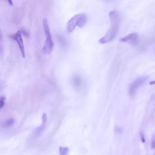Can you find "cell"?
Wrapping results in <instances>:
<instances>
[{
    "instance_id": "obj_1",
    "label": "cell",
    "mask_w": 155,
    "mask_h": 155,
    "mask_svg": "<svg viewBox=\"0 0 155 155\" xmlns=\"http://www.w3.org/2000/svg\"><path fill=\"white\" fill-rule=\"evenodd\" d=\"M109 17L110 27L105 36L99 40V42L101 44H105L111 41L117 35L119 31L120 22L119 13L116 10H112L109 13Z\"/></svg>"
},
{
    "instance_id": "obj_7",
    "label": "cell",
    "mask_w": 155,
    "mask_h": 155,
    "mask_svg": "<svg viewBox=\"0 0 155 155\" xmlns=\"http://www.w3.org/2000/svg\"><path fill=\"white\" fill-rule=\"evenodd\" d=\"M69 149L68 147H62L59 148V154L60 155H67L68 153Z\"/></svg>"
},
{
    "instance_id": "obj_12",
    "label": "cell",
    "mask_w": 155,
    "mask_h": 155,
    "mask_svg": "<svg viewBox=\"0 0 155 155\" xmlns=\"http://www.w3.org/2000/svg\"><path fill=\"white\" fill-rule=\"evenodd\" d=\"M150 85H155V80L154 81H152L150 82Z\"/></svg>"
},
{
    "instance_id": "obj_6",
    "label": "cell",
    "mask_w": 155,
    "mask_h": 155,
    "mask_svg": "<svg viewBox=\"0 0 155 155\" xmlns=\"http://www.w3.org/2000/svg\"><path fill=\"white\" fill-rule=\"evenodd\" d=\"M119 41L127 42L131 45H136L138 42V35L137 33H131L120 38Z\"/></svg>"
},
{
    "instance_id": "obj_3",
    "label": "cell",
    "mask_w": 155,
    "mask_h": 155,
    "mask_svg": "<svg viewBox=\"0 0 155 155\" xmlns=\"http://www.w3.org/2000/svg\"><path fill=\"white\" fill-rule=\"evenodd\" d=\"M87 16L84 13H79L73 16L67 22L66 30L68 33H71L76 27L82 28L87 23Z\"/></svg>"
},
{
    "instance_id": "obj_5",
    "label": "cell",
    "mask_w": 155,
    "mask_h": 155,
    "mask_svg": "<svg viewBox=\"0 0 155 155\" xmlns=\"http://www.w3.org/2000/svg\"><path fill=\"white\" fill-rule=\"evenodd\" d=\"M12 38L15 40L17 44L18 45L20 51L21 53V54L23 58L25 57V48H24V45L23 42V39L22 38V32L21 31L18 30L15 34L13 35L12 36Z\"/></svg>"
},
{
    "instance_id": "obj_9",
    "label": "cell",
    "mask_w": 155,
    "mask_h": 155,
    "mask_svg": "<svg viewBox=\"0 0 155 155\" xmlns=\"http://www.w3.org/2000/svg\"><path fill=\"white\" fill-rule=\"evenodd\" d=\"M5 100H6L5 97H4L3 96H2L1 97V99H0V108H1V109L5 105Z\"/></svg>"
},
{
    "instance_id": "obj_2",
    "label": "cell",
    "mask_w": 155,
    "mask_h": 155,
    "mask_svg": "<svg viewBox=\"0 0 155 155\" xmlns=\"http://www.w3.org/2000/svg\"><path fill=\"white\" fill-rule=\"evenodd\" d=\"M42 25H43V28H44V31L45 36V41L44 42V45L42 48V51L44 54H48L52 51L54 47V44L52 41V38L51 36L48 22L46 18L43 19Z\"/></svg>"
},
{
    "instance_id": "obj_8",
    "label": "cell",
    "mask_w": 155,
    "mask_h": 155,
    "mask_svg": "<svg viewBox=\"0 0 155 155\" xmlns=\"http://www.w3.org/2000/svg\"><path fill=\"white\" fill-rule=\"evenodd\" d=\"M14 122H15V120L13 119H9L7 120H6L5 122L4 123V127H10L12 125H13Z\"/></svg>"
},
{
    "instance_id": "obj_4",
    "label": "cell",
    "mask_w": 155,
    "mask_h": 155,
    "mask_svg": "<svg viewBox=\"0 0 155 155\" xmlns=\"http://www.w3.org/2000/svg\"><path fill=\"white\" fill-rule=\"evenodd\" d=\"M147 79V78L144 76L139 77V78H137L136 79H135L129 86L128 93L130 96H134L136 93L137 90L139 89V88L141 85H142L145 83Z\"/></svg>"
},
{
    "instance_id": "obj_11",
    "label": "cell",
    "mask_w": 155,
    "mask_h": 155,
    "mask_svg": "<svg viewBox=\"0 0 155 155\" xmlns=\"http://www.w3.org/2000/svg\"><path fill=\"white\" fill-rule=\"evenodd\" d=\"M151 147L152 149L153 148H155V140H153L151 142Z\"/></svg>"
},
{
    "instance_id": "obj_10",
    "label": "cell",
    "mask_w": 155,
    "mask_h": 155,
    "mask_svg": "<svg viewBox=\"0 0 155 155\" xmlns=\"http://www.w3.org/2000/svg\"><path fill=\"white\" fill-rule=\"evenodd\" d=\"M140 139H141V141L144 143L145 141V137H144V135L142 133H140Z\"/></svg>"
}]
</instances>
